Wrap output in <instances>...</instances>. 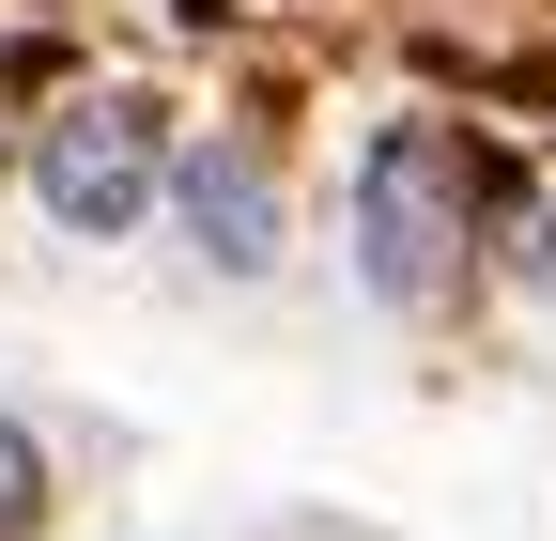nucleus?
<instances>
[{"label":"nucleus","mask_w":556,"mask_h":541,"mask_svg":"<svg viewBox=\"0 0 556 541\" xmlns=\"http://www.w3.org/2000/svg\"><path fill=\"white\" fill-rule=\"evenodd\" d=\"M464 248H479V155L448 124H387L356 155V279L387 310H433L464 279Z\"/></svg>","instance_id":"1"},{"label":"nucleus","mask_w":556,"mask_h":541,"mask_svg":"<svg viewBox=\"0 0 556 541\" xmlns=\"http://www.w3.org/2000/svg\"><path fill=\"white\" fill-rule=\"evenodd\" d=\"M155 186H170V155H155V109L139 93H78V109L31 124V201L62 232H124Z\"/></svg>","instance_id":"2"},{"label":"nucleus","mask_w":556,"mask_h":541,"mask_svg":"<svg viewBox=\"0 0 556 541\" xmlns=\"http://www.w3.org/2000/svg\"><path fill=\"white\" fill-rule=\"evenodd\" d=\"M170 201H186L201 263H232V279H263V263H278V171H263L248 140H201V155L170 171Z\"/></svg>","instance_id":"3"},{"label":"nucleus","mask_w":556,"mask_h":541,"mask_svg":"<svg viewBox=\"0 0 556 541\" xmlns=\"http://www.w3.org/2000/svg\"><path fill=\"white\" fill-rule=\"evenodd\" d=\"M31 526H47V449L0 418V541H31Z\"/></svg>","instance_id":"4"},{"label":"nucleus","mask_w":556,"mask_h":541,"mask_svg":"<svg viewBox=\"0 0 556 541\" xmlns=\"http://www.w3.org/2000/svg\"><path fill=\"white\" fill-rule=\"evenodd\" d=\"M510 279H541V294H556V201H526V217H510Z\"/></svg>","instance_id":"5"}]
</instances>
